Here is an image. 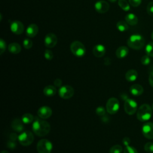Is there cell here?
I'll use <instances>...</instances> for the list:
<instances>
[{
	"instance_id": "obj_35",
	"label": "cell",
	"mask_w": 153,
	"mask_h": 153,
	"mask_svg": "<svg viewBox=\"0 0 153 153\" xmlns=\"http://www.w3.org/2000/svg\"><path fill=\"white\" fill-rule=\"evenodd\" d=\"M7 48V45L5 41L2 39L1 38L0 39V54H2L5 51Z\"/></svg>"
},
{
	"instance_id": "obj_11",
	"label": "cell",
	"mask_w": 153,
	"mask_h": 153,
	"mask_svg": "<svg viewBox=\"0 0 153 153\" xmlns=\"http://www.w3.org/2000/svg\"><path fill=\"white\" fill-rule=\"evenodd\" d=\"M24 25L20 21L14 20L10 24V29L11 32L16 35H20L24 31Z\"/></svg>"
},
{
	"instance_id": "obj_17",
	"label": "cell",
	"mask_w": 153,
	"mask_h": 153,
	"mask_svg": "<svg viewBox=\"0 0 153 153\" xmlns=\"http://www.w3.org/2000/svg\"><path fill=\"white\" fill-rule=\"evenodd\" d=\"M23 124V123L22 120L16 118L13 120L11 123V127L14 131L22 133L24 129Z\"/></svg>"
},
{
	"instance_id": "obj_18",
	"label": "cell",
	"mask_w": 153,
	"mask_h": 153,
	"mask_svg": "<svg viewBox=\"0 0 153 153\" xmlns=\"http://www.w3.org/2000/svg\"><path fill=\"white\" fill-rule=\"evenodd\" d=\"M130 93L135 96H139L141 95L143 92V88L141 85L134 84L130 87Z\"/></svg>"
},
{
	"instance_id": "obj_34",
	"label": "cell",
	"mask_w": 153,
	"mask_h": 153,
	"mask_svg": "<svg viewBox=\"0 0 153 153\" xmlns=\"http://www.w3.org/2000/svg\"><path fill=\"white\" fill-rule=\"evenodd\" d=\"M105 112H106V111H105V109L103 106H98L96 109V113L99 115V116H103L105 115Z\"/></svg>"
},
{
	"instance_id": "obj_42",
	"label": "cell",
	"mask_w": 153,
	"mask_h": 153,
	"mask_svg": "<svg viewBox=\"0 0 153 153\" xmlns=\"http://www.w3.org/2000/svg\"><path fill=\"white\" fill-rule=\"evenodd\" d=\"M10 138L11 140L16 141L17 139H18V136H17L16 133H11L10 135Z\"/></svg>"
},
{
	"instance_id": "obj_27",
	"label": "cell",
	"mask_w": 153,
	"mask_h": 153,
	"mask_svg": "<svg viewBox=\"0 0 153 153\" xmlns=\"http://www.w3.org/2000/svg\"><path fill=\"white\" fill-rule=\"evenodd\" d=\"M145 51L146 54L150 57H153V42H149L145 47Z\"/></svg>"
},
{
	"instance_id": "obj_40",
	"label": "cell",
	"mask_w": 153,
	"mask_h": 153,
	"mask_svg": "<svg viewBox=\"0 0 153 153\" xmlns=\"http://www.w3.org/2000/svg\"><path fill=\"white\" fill-rule=\"evenodd\" d=\"M123 143L124 145L126 146H128V145H130V139L129 137H125L123 139Z\"/></svg>"
},
{
	"instance_id": "obj_36",
	"label": "cell",
	"mask_w": 153,
	"mask_h": 153,
	"mask_svg": "<svg viewBox=\"0 0 153 153\" xmlns=\"http://www.w3.org/2000/svg\"><path fill=\"white\" fill-rule=\"evenodd\" d=\"M146 11L149 15L153 16V1H151L148 3L146 7Z\"/></svg>"
},
{
	"instance_id": "obj_32",
	"label": "cell",
	"mask_w": 153,
	"mask_h": 153,
	"mask_svg": "<svg viewBox=\"0 0 153 153\" xmlns=\"http://www.w3.org/2000/svg\"><path fill=\"white\" fill-rule=\"evenodd\" d=\"M144 149L146 152L152 153L153 152V142H148L144 146Z\"/></svg>"
},
{
	"instance_id": "obj_28",
	"label": "cell",
	"mask_w": 153,
	"mask_h": 153,
	"mask_svg": "<svg viewBox=\"0 0 153 153\" xmlns=\"http://www.w3.org/2000/svg\"><path fill=\"white\" fill-rule=\"evenodd\" d=\"M122 151L123 148L120 145H115L109 149V153H121Z\"/></svg>"
},
{
	"instance_id": "obj_21",
	"label": "cell",
	"mask_w": 153,
	"mask_h": 153,
	"mask_svg": "<svg viewBox=\"0 0 153 153\" xmlns=\"http://www.w3.org/2000/svg\"><path fill=\"white\" fill-rule=\"evenodd\" d=\"M22 50L21 46L17 42L10 43L8 46V50L12 54H17L20 53Z\"/></svg>"
},
{
	"instance_id": "obj_15",
	"label": "cell",
	"mask_w": 153,
	"mask_h": 153,
	"mask_svg": "<svg viewBox=\"0 0 153 153\" xmlns=\"http://www.w3.org/2000/svg\"><path fill=\"white\" fill-rule=\"evenodd\" d=\"M38 31H39L38 26L35 23H31L27 26L26 30V34L28 37L33 38L37 35V33H38Z\"/></svg>"
},
{
	"instance_id": "obj_37",
	"label": "cell",
	"mask_w": 153,
	"mask_h": 153,
	"mask_svg": "<svg viewBox=\"0 0 153 153\" xmlns=\"http://www.w3.org/2000/svg\"><path fill=\"white\" fill-rule=\"evenodd\" d=\"M128 1L130 4L134 7L139 6L142 2V0H128Z\"/></svg>"
},
{
	"instance_id": "obj_30",
	"label": "cell",
	"mask_w": 153,
	"mask_h": 153,
	"mask_svg": "<svg viewBox=\"0 0 153 153\" xmlns=\"http://www.w3.org/2000/svg\"><path fill=\"white\" fill-rule=\"evenodd\" d=\"M124 153H138L136 149L131 146H126L124 149Z\"/></svg>"
},
{
	"instance_id": "obj_24",
	"label": "cell",
	"mask_w": 153,
	"mask_h": 153,
	"mask_svg": "<svg viewBox=\"0 0 153 153\" xmlns=\"http://www.w3.org/2000/svg\"><path fill=\"white\" fill-rule=\"evenodd\" d=\"M117 28V29L120 31V32H124L128 30V23L126 22V21H123V20H120L118 21L116 25Z\"/></svg>"
},
{
	"instance_id": "obj_16",
	"label": "cell",
	"mask_w": 153,
	"mask_h": 153,
	"mask_svg": "<svg viewBox=\"0 0 153 153\" xmlns=\"http://www.w3.org/2000/svg\"><path fill=\"white\" fill-rule=\"evenodd\" d=\"M106 53V48L102 44H97L93 48V53L96 57H103Z\"/></svg>"
},
{
	"instance_id": "obj_7",
	"label": "cell",
	"mask_w": 153,
	"mask_h": 153,
	"mask_svg": "<svg viewBox=\"0 0 153 153\" xmlns=\"http://www.w3.org/2000/svg\"><path fill=\"white\" fill-rule=\"evenodd\" d=\"M120 109V103L118 100L115 97L109 98L106 105V111L110 114H116Z\"/></svg>"
},
{
	"instance_id": "obj_1",
	"label": "cell",
	"mask_w": 153,
	"mask_h": 153,
	"mask_svg": "<svg viewBox=\"0 0 153 153\" xmlns=\"http://www.w3.org/2000/svg\"><path fill=\"white\" fill-rule=\"evenodd\" d=\"M50 124L42 118H36L32 123V130L33 133L39 137L47 135L50 132Z\"/></svg>"
},
{
	"instance_id": "obj_14",
	"label": "cell",
	"mask_w": 153,
	"mask_h": 153,
	"mask_svg": "<svg viewBox=\"0 0 153 153\" xmlns=\"http://www.w3.org/2000/svg\"><path fill=\"white\" fill-rule=\"evenodd\" d=\"M37 114L40 118L47 119L52 115V110L49 106H42L38 109Z\"/></svg>"
},
{
	"instance_id": "obj_38",
	"label": "cell",
	"mask_w": 153,
	"mask_h": 153,
	"mask_svg": "<svg viewBox=\"0 0 153 153\" xmlns=\"http://www.w3.org/2000/svg\"><path fill=\"white\" fill-rule=\"evenodd\" d=\"M16 146V143L14 140H10L7 143V147L10 149H14Z\"/></svg>"
},
{
	"instance_id": "obj_33",
	"label": "cell",
	"mask_w": 153,
	"mask_h": 153,
	"mask_svg": "<svg viewBox=\"0 0 153 153\" xmlns=\"http://www.w3.org/2000/svg\"><path fill=\"white\" fill-rule=\"evenodd\" d=\"M44 57L48 60H51L53 58V53L50 50L47 49L44 51Z\"/></svg>"
},
{
	"instance_id": "obj_12",
	"label": "cell",
	"mask_w": 153,
	"mask_h": 153,
	"mask_svg": "<svg viewBox=\"0 0 153 153\" xmlns=\"http://www.w3.org/2000/svg\"><path fill=\"white\" fill-rule=\"evenodd\" d=\"M94 9L97 13L103 14L109 10V5L104 0H99L94 4Z\"/></svg>"
},
{
	"instance_id": "obj_10",
	"label": "cell",
	"mask_w": 153,
	"mask_h": 153,
	"mask_svg": "<svg viewBox=\"0 0 153 153\" xmlns=\"http://www.w3.org/2000/svg\"><path fill=\"white\" fill-rule=\"evenodd\" d=\"M143 135L148 139H153V123L147 122L145 123L142 128Z\"/></svg>"
},
{
	"instance_id": "obj_31",
	"label": "cell",
	"mask_w": 153,
	"mask_h": 153,
	"mask_svg": "<svg viewBox=\"0 0 153 153\" xmlns=\"http://www.w3.org/2000/svg\"><path fill=\"white\" fill-rule=\"evenodd\" d=\"M150 56H149L148 55H144L142 57L141 59H140V62L143 65H148L151 62V59H150Z\"/></svg>"
},
{
	"instance_id": "obj_5",
	"label": "cell",
	"mask_w": 153,
	"mask_h": 153,
	"mask_svg": "<svg viewBox=\"0 0 153 153\" xmlns=\"http://www.w3.org/2000/svg\"><path fill=\"white\" fill-rule=\"evenodd\" d=\"M18 140L22 145L27 146L33 142L34 140V136L33 133L30 131H22L18 136Z\"/></svg>"
},
{
	"instance_id": "obj_3",
	"label": "cell",
	"mask_w": 153,
	"mask_h": 153,
	"mask_svg": "<svg viewBox=\"0 0 153 153\" xmlns=\"http://www.w3.org/2000/svg\"><path fill=\"white\" fill-rule=\"evenodd\" d=\"M152 109L148 104H143L137 111V118L142 122L149 120L152 116Z\"/></svg>"
},
{
	"instance_id": "obj_25",
	"label": "cell",
	"mask_w": 153,
	"mask_h": 153,
	"mask_svg": "<svg viewBox=\"0 0 153 153\" xmlns=\"http://www.w3.org/2000/svg\"><path fill=\"white\" fill-rule=\"evenodd\" d=\"M22 121H23V124H29L33 122L34 120L33 116L30 113H26L24 114L22 117Z\"/></svg>"
},
{
	"instance_id": "obj_22",
	"label": "cell",
	"mask_w": 153,
	"mask_h": 153,
	"mask_svg": "<svg viewBox=\"0 0 153 153\" xmlns=\"http://www.w3.org/2000/svg\"><path fill=\"white\" fill-rule=\"evenodd\" d=\"M125 20L128 23V25L134 26L136 25L138 22L137 17L133 14V13H128L125 16Z\"/></svg>"
},
{
	"instance_id": "obj_29",
	"label": "cell",
	"mask_w": 153,
	"mask_h": 153,
	"mask_svg": "<svg viewBox=\"0 0 153 153\" xmlns=\"http://www.w3.org/2000/svg\"><path fill=\"white\" fill-rule=\"evenodd\" d=\"M23 45L25 49H30L32 47L33 42L31 39H30L29 38H25L23 41Z\"/></svg>"
},
{
	"instance_id": "obj_41",
	"label": "cell",
	"mask_w": 153,
	"mask_h": 153,
	"mask_svg": "<svg viewBox=\"0 0 153 153\" xmlns=\"http://www.w3.org/2000/svg\"><path fill=\"white\" fill-rule=\"evenodd\" d=\"M149 82L150 85L153 87V71L151 72L149 75Z\"/></svg>"
},
{
	"instance_id": "obj_8",
	"label": "cell",
	"mask_w": 153,
	"mask_h": 153,
	"mask_svg": "<svg viewBox=\"0 0 153 153\" xmlns=\"http://www.w3.org/2000/svg\"><path fill=\"white\" fill-rule=\"evenodd\" d=\"M124 108L125 112L127 114L133 115L136 112L137 109V104L134 100L127 98L125 100Z\"/></svg>"
},
{
	"instance_id": "obj_6",
	"label": "cell",
	"mask_w": 153,
	"mask_h": 153,
	"mask_svg": "<svg viewBox=\"0 0 153 153\" xmlns=\"http://www.w3.org/2000/svg\"><path fill=\"white\" fill-rule=\"evenodd\" d=\"M36 149L38 153H51L53 149V144L49 140L43 139L37 143Z\"/></svg>"
},
{
	"instance_id": "obj_43",
	"label": "cell",
	"mask_w": 153,
	"mask_h": 153,
	"mask_svg": "<svg viewBox=\"0 0 153 153\" xmlns=\"http://www.w3.org/2000/svg\"><path fill=\"white\" fill-rule=\"evenodd\" d=\"M104 63L105 65H109L111 63V59H109V57H106L105 59H104Z\"/></svg>"
},
{
	"instance_id": "obj_44",
	"label": "cell",
	"mask_w": 153,
	"mask_h": 153,
	"mask_svg": "<svg viewBox=\"0 0 153 153\" xmlns=\"http://www.w3.org/2000/svg\"><path fill=\"white\" fill-rule=\"evenodd\" d=\"M1 153H9V152L7 151H5V150H3V151H2Z\"/></svg>"
},
{
	"instance_id": "obj_20",
	"label": "cell",
	"mask_w": 153,
	"mask_h": 153,
	"mask_svg": "<svg viewBox=\"0 0 153 153\" xmlns=\"http://www.w3.org/2000/svg\"><path fill=\"white\" fill-rule=\"evenodd\" d=\"M57 89L56 87L52 85H48L44 87L43 90V93L47 97H51L56 94Z\"/></svg>"
},
{
	"instance_id": "obj_48",
	"label": "cell",
	"mask_w": 153,
	"mask_h": 153,
	"mask_svg": "<svg viewBox=\"0 0 153 153\" xmlns=\"http://www.w3.org/2000/svg\"></svg>"
},
{
	"instance_id": "obj_2",
	"label": "cell",
	"mask_w": 153,
	"mask_h": 153,
	"mask_svg": "<svg viewBox=\"0 0 153 153\" xmlns=\"http://www.w3.org/2000/svg\"><path fill=\"white\" fill-rule=\"evenodd\" d=\"M127 43L128 46L132 49L140 50L145 45V39L140 35L134 34L128 38Z\"/></svg>"
},
{
	"instance_id": "obj_46",
	"label": "cell",
	"mask_w": 153,
	"mask_h": 153,
	"mask_svg": "<svg viewBox=\"0 0 153 153\" xmlns=\"http://www.w3.org/2000/svg\"><path fill=\"white\" fill-rule=\"evenodd\" d=\"M151 38H152V39L153 40V31H152V33H151Z\"/></svg>"
},
{
	"instance_id": "obj_45",
	"label": "cell",
	"mask_w": 153,
	"mask_h": 153,
	"mask_svg": "<svg viewBox=\"0 0 153 153\" xmlns=\"http://www.w3.org/2000/svg\"><path fill=\"white\" fill-rule=\"evenodd\" d=\"M109 1H110V2H115L117 0H108Z\"/></svg>"
},
{
	"instance_id": "obj_9",
	"label": "cell",
	"mask_w": 153,
	"mask_h": 153,
	"mask_svg": "<svg viewBox=\"0 0 153 153\" xmlns=\"http://www.w3.org/2000/svg\"><path fill=\"white\" fill-rule=\"evenodd\" d=\"M74 94V90L72 87L69 85H65L60 87L59 90V94L60 97L64 99H69L71 98Z\"/></svg>"
},
{
	"instance_id": "obj_13",
	"label": "cell",
	"mask_w": 153,
	"mask_h": 153,
	"mask_svg": "<svg viewBox=\"0 0 153 153\" xmlns=\"http://www.w3.org/2000/svg\"><path fill=\"white\" fill-rule=\"evenodd\" d=\"M57 42V38L53 33H48L44 38V44L47 48H53Z\"/></svg>"
},
{
	"instance_id": "obj_39",
	"label": "cell",
	"mask_w": 153,
	"mask_h": 153,
	"mask_svg": "<svg viewBox=\"0 0 153 153\" xmlns=\"http://www.w3.org/2000/svg\"><path fill=\"white\" fill-rule=\"evenodd\" d=\"M54 84L56 87H62V81L60 78H57L54 80Z\"/></svg>"
},
{
	"instance_id": "obj_4",
	"label": "cell",
	"mask_w": 153,
	"mask_h": 153,
	"mask_svg": "<svg viewBox=\"0 0 153 153\" xmlns=\"http://www.w3.org/2000/svg\"><path fill=\"white\" fill-rule=\"evenodd\" d=\"M70 50L72 53L78 57L84 56L86 53V49L84 45L79 41L72 42L70 45Z\"/></svg>"
},
{
	"instance_id": "obj_47",
	"label": "cell",
	"mask_w": 153,
	"mask_h": 153,
	"mask_svg": "<svg viewBox=\"0 0 153 153\" xmlns=\"http://www.w3.org/2000/svg\"><path fill=\"white\" fill-rule=\"evenodd\" d=\"M152 108L153 109V103H152Z\"/></svg>"
},
{
	"instance_id": "obj_23",
	"label": "cell",
	"mask_w": 153,
	"mask_h": 153,
	"mask_svg": "<svg viewBox=\"0 0 153 153\" xmlns=\"http://www.w3.org/2000/svg\"><path fill=\"white\" fill-rule=\"evenodd\" d=\"M137 72L134 70V69H130L128 70L126 75H125V77L126 79L129 81V82H133L137 78Z\"/></svg>"
},
{
	"instance_id": "obj_26",
	"label": "cell",
	"mask_w": 153,
	"mask_h": 153,
	"mask_svg": "<svg viewBox=\"0 0 153 153\" xmlns=\"http://www.w3.org/2000/svg\"><path fill=\"white\" fill-rule=\"evenodd\" d=\"M118 5L120 7V8L125 11H128L130 8V5L126 1V0H118Z\"/></svg>"
},
{
	"instance_id": "obj_19",
	"label": "cell",
	"mask_w": 153,
	"mask_h": 153,
	"mask_svg": "<svg viewBox=\"0 0 153 153\" xmlns=\"http://www.w3.org/2000/svg\"><path fill=\"white\" fill-rule=\"evenodd\" d=\"M128 53V48L126 46H121L118 47L115 52L116 56L118 59H123L126 57Z\"/></svg>"
}]
</instances>
